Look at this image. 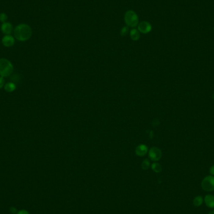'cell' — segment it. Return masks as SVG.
I'll return each mask as SVG.
<instances>
[{
  "label": "cell",
  "instance_id": "1",
  "mask_svg": "<svg viewBox=\"0 0 214 214\" xmlns=\"http://www.w3.org/2000/svg\"><path fill=\"white\" fill-rule=\"evenodd\" d=\"M32 36V29L27 24H20L14 30V36L20 42H26Z\"/></svg>",
  "mask_w": 214,
  "mask_h": 214
},
{
  "label": "cell",
  "instance_id": "2",
  "mask_svg": "<svg viewBox=\"0 0 214 214\" xmlns=\"http://www.w3.org/2000/svg\"><path fill=\"white\" fill-rule=\"evenodd\" d=\"M13 71V65L10 61L5 58L0 59V76L8 77Z\"/></svg>",
  "mask_w": 214,
  "mask_h": 214
},
{
  "label": "cell",
  "instance_id": "3",
  "mask_svg": "<svg viewBox=\"0 0 214 214\" xmlns=\"http://www.w3.org/2000/svg\"><path fill=\"white\" fill-rule=\"evenodd\" d=\"M124 20L129 27L135 28L138 24V16L136 13L132 10H129L125 13Z\"/></svg>",
  "mask_w": 214,
  "mask_h": 214
},
{
  "label": "cell",
  "instance_id": "4",
  "mask_svg": "<svg viewBox=\"0 0 214 214\" xmlns=\"http://www.w3.org/2000/svg\"><path fill=\"white\" fill-rule=\"evenodd\" d=\"M203 190L207 192H212L214 190V176L209 175L205 177L201 183Z\"/></svg>",
  "mask_w": 214,
  "mask_h": 214
},
{
  "label": "cell",
  "instance_id": "5",
  "mask_svg": "<svg viewBox=\"0 0 214 214\" xmlns=\"http://www.w3.org/2000/svg\"><path fill=\"white\" fill-rule=\"evenodd\" d=\"M148 156L152 161H158L161 159L162 156L161 151L158 148L154 147L150 149L148 152Z\"/></svg>",
  "mask_w": 214,
  "mask_h": 214
},
{
  "label": "cell",
  "instance_id": "6",
  "mask_svg": "<svg viewBox=\"0 0 214 214\" xmlns=\"http://www.w3.org/2000/svg\"><path fill=\"white\" fill-rule=\"evenodd\" d=\"M152 24L148 21H142L138 24L137 30L139 31V32L143 34H147L150 33L151 31H152Z\"/></svg>",
  "mask_w": 214,
  "mask_h": 214
},
{
  "label": "cell",
  "instance_id": "7",
  "mask_svg": "<svg viewBox=\"0 0 214 214\" xmlns=\"http://www.w3.org/2000/svg\"><path fill=\"white\" fill-rule=\"evenodd\" d=\"M15 42V40L14 37L10 34L5 35L2 38V43L6 47H11L13 46Z\"/></svg>",
  "mask_w": 214,
  "mask_h": 214
},
{
  "label": "cell",
  "instance_id": "8",
  "mask_svg": "<svg viewBox=\"0 0 214 214\" xmlns=\"http://www.w3.org/2000/svg\"><path fill=\"white\" fill-rule=\"evenodd\" d=\"M1 30L6 35H9L11 34V33L13 30V25L8 22H5L3 23L2 26H1Z\"/></svg>",
  "mask_w": 214,
  "mask_h": 214
},
{
  "label": "cell",
  "instance_id": "9",
  "mask_svg": "<svg viewBox=\"0 0 214 214\" xmlns=\"http://www.w3.org/2000/svg\"><path fill=\"white\" fill-rule=\"evenodd\" d=\"M148 148L145 145H138L135 150L136 154L139 157H143L147 154Z\"/></svg>",
  "mask_w": 214,
  "mask_h": 214
},
{
  "label": "cell",
  "instance_id": "10",
  "mask_svg": "<svg viewBox=\"0 0 214 214\" xmlns=\"http://www.w3.org/2000/svg\"><path fill=\"white\" fill-rule=\"evenodd\" d=\"M205 205L210 209H214V195L208 194L204 198Z\"/></svg>",
  "mask_w": 214,
  "mask_h": 214
},
{
  "label": "cell",
  "instance_id": "11",
  "mask_svg": "<svg viewBox=\"0 0 214 214\" xmlns=\"http://www.w3.org/2000/svg\"><path fill=\"white\" fill-rule=\"evenodd\" d=\"M130 36L132 40L137 41L140 38V34L139 31H138L137 29L133 28V29H132L130 31Z\"/></svg>",
  "mask_w": 214,
  "mask_h": 214
},
{
  "label": "cell",
  "instance_id": "12",
  "mask_svg": "<svg viewBox=\"0 0 214 214\" xmlns=\"http://www.w3.org/2000/svg\"><path fill=\"white\" fill-rule=\"evenodd\" d=\"M16 84L13 83V82L7 83L5 84V85L4 86L5 90L8 93H11V92H13V91H15L16 90Z\"/></svg>",
  "mask_w": 214,
  "mask_h": 214
},
{
  "label": "cell",
  "instance_id": "13",
  "mask_svg": "<svg viewBox=\"0 0 214 214\" xmlns=\"http://www.w3.org/2000/svg\"><path fill=\"white\" fill-rule=\"evenodd\" d=\"M204 202V198L198 195L195 197L193 200V204L195 207H200L202 205Z\"/></svg>",
  "mask_w": 214,
  "mask_h": 214
},
{
  "label": "cell",
  "instance_id": "14",
  "mask_svg": "<svg viewBox=\"0 0 214 214\" xmlns=\"http://www.w3.org/2000/svg\"><path fill=\"white\" fill-rule=\"evenodd\" d=\"M152 169L155 173H160L162 170V167L158 163H154L152 165Z\"/></svg>",
  "mask_w": 214,
  "mask_h": 214
},
{
  "label": "cell",
  "instance_id": "15",
  "mask_svg": "<svg viewBox=\"0 0 214 214\" xmlns=\"http://www.w3.org/2000/svg\"><path fill=\"white\" fill-rule=\"evenodd\" d=\"M150 165V161L148 159H145L143 161V162L142 163V168L143 170H148L149 169Z\"/></svg>",
  "mask_w": 214,
  "mask_h": 214
},
{
  "label": "cell",
  "instance_id": "16",
  "mask_svg": "<svg viewBox=\"0 0 214 214\" xmlns=\"http://www.w3.org/2000/svg\"><path fill=\"white\" fill-rule=\"evenodd\" d=\"M8 20V16L5 13H0V21H2L3 23H5Z\"/></svg>",
  "mask_w": 214,
  "mask_h": 214
},
{
  "label": "cell",
  "instance_id": "17",
  "mask_svg": "<svg viewBox=\"0 0 214 214\" xmlns=\"http://www.w3.org/2000/svg\"><path fill=\"white\" fill-rule=\"evenodd\" d=\"M129 30V27H123V28H122L121 31H120V34H121V36H125L126 34H127L128 33Z\"/></svg>",
  "mask_w": 214,
  "mask_h": 214
},
{
  "label": "cell",
  "instance_id": "18",
  "mask_svg": "<svg viewBox=\"0 0 214 214\" xmlns=\"http://www.w3.org/2000/svg\"><path fill=\"white\" fill-rule=\"evenodd\" d=\"M5 85V80L4 77H0V89H2Z\"/></svg>",
  "mask_w": 214,
  "mask_h": 214
},
{
  "label": "cell",
  "instance_id": "19",
  "mask_svg": "<svg viewBox=\"0 0 214 214\" xmlns=\"http://www.w3.org/2000/svg\"><path fill=\"white\" fill-rule=\"evenodd\" d=\"M9 211H10V212H11V213H13V214L17 213V212H18V210H17V209H16V207H10Z\"/></svg>",
  "mask_w": 214,
  "mask_h": 214
},
{
  "label": "cell",
  "instance_id": "20",
  "mask_svg": "<svg viewBox=\"0 0 214 214\" xmlns=\"http://www.w3.org/2000/svg\"><path fill=\"white\" fill-rule=\"evenodd\" d=\"M16 214H30L29 212L27 211V210H24V209H22V210H19Z\"/></svg>",
  "mask_w": 214,
  "mask_h": 214
},
{
  "label": "cell",
  "instance_id": "21",
  "mask_svg": "<svg viewBox=\"0 0 214 214\" xmlns=\"http://www.w3.org/2000/svg\"><path fill=\"white\" fill-rule=\"evenodd\" d=\"M209 172H210V173L211 174V175L214 176V165H212V166L210 168Z\"/></svg>",
  "mask_w": 214,
  "mask_h": 214
},
{
  "label": "cell",
  "instance_id": "22",
  "mask_svg": "<svg viewBox=\"0 0 214 214\" xmlns=\"http://www.w3.org/2000/svg\"><path fill=\"white\" fill-rule=\"evenodd\" d=\"M208 214H214V209H213V210H210V211L209 212Z\"/></svg>",
  "mask_w": 214,
  "mask_h": 214
},
{
  "label": "cell",
  "instance_id": "23",
  "mask_svg": "<svg viewBox=\"0 0 214 214\" xmlns=\"http://www.w3.org/2000/svg\"><path fill=\"white\" fill-rule=\"evenodd\" d=\"M213 30H214V28H213Z\"/></svg>",
  "mask_w": 214,
  "mask_h": 214
}]
</instances>
